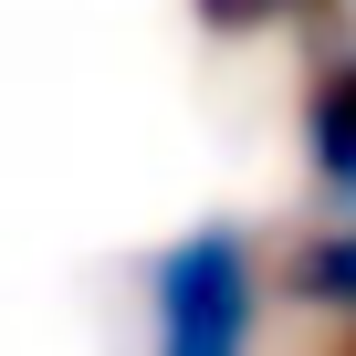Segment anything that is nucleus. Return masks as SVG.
<instances>
[{"label":"nucleus","mask_w":356,"mask_h":356,"mask_svg":"<svg viewBox=\"0 0 356 356\" xmlns=\"http://www.w3.org/2000/svg\"><path fill=\"white\" fill-rule=\"evenodd\" d=\"M147 356H262V252L241 220H189L147 262Z\"/></svg>","instance_id":"obj_1"},{"label":"nucleus","mask_w":356,"mask_h":356,"mask_svg":"<svg viewBox=\"0 0 356 356\" xmlns=\"http://www.w3.org/2000/svg\"><path fill=\"white\" fill-rule=\"evenodd\" d=\"M304 168L314 189L356 210V53H335L314 84H304Z\"/></svg>","instance_id":"obj_2"},{"label":"nucleus","mask_w":356,"mask_h":356,"mask_svg":"<svg viewBox=\"0 0 356 356\" xmlns=\"http://www.w3.org/2000/svg\"><path fill=\"white\" fill-rule=\"evenodd\" d=\"M293 304H314V314H356V210L325 220V231L293 252Z\"/></svg>","instance_id":"obj_3"},{"label":"nucleus","mask_w":356,"mask_h":356,"mask_svg":"<svg viewBox=\"0 0 356 356\" xmlns=\"http://www.w3.org/2000/svg\"><path fill=\"white\" fill-rule=\"evenodd\" d=\"M200 11H210L220 32H252V22H273V11H314V0H200Z\"/></svg>","instance_id":"obj_4"}]
</instances>
